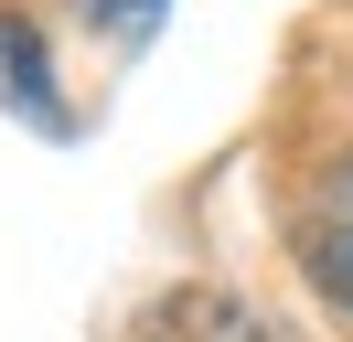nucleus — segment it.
<instances>
[{"mask_svg":"<svg viewBox=\"0 0 353 342\" xmlns=\"http://www.w3.org/2000/svg\"><path fill=\"white\" fill-rule=\"evenodd\" d=\"M129 342H279V332H268L257 299L203 289V278H193V289H161L150 310H139V332H129Z\"/></svg>","mask_w":353,"mask_h":342,"instance_id":"f257e3e1","label":"nucleus"},{"mask_svg":"<svg viewBox=\"0 0 353 342\" xmlns=\"http://www.w3.org/2000/svg\"><path fill=\"white\" fill-rule=\"evenodd\" d=\"M300 268L321 278V299L353 310V161H332L321 182L300 192Z\"/></svg>","mask_w":353,"mask_h":342,"instance_id":"f03ea898","label":"nucleus"},{"mask_svg":"<svg viewBox=\"0 0 353 342\" xmlns=\"http://www.w3.org/2000/svg\"><path fill=\"white\" fill-rule=\"evenodd\" d=\"M0 97L22 107V118L54 128V64H43V43H32L22 21H0Z\"/></svg>","mask_w":353,"mask_h":342,"instance_id":"7ed1b4c3","label":"nucleus"},{"mask_svg":"<svg viewBox=\"0 0 353 342\" xmlns=\"http://www.w3.org/2000/svg\"><path fill=\"white\" fill-rule=\"evenodd\" d=\"M86 11L108 21V32H150V21H161V0H86Z\"/></svg>","mask_w":353,"mask_h":342,"instance_id":"20e7f679","label":"nucleus"}]
</instances>
